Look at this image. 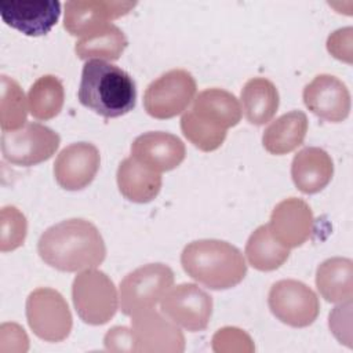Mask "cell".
I'll return each mask as SVG.
<instances>
[{
  "label": "cell",
  "mask_w": 353,
  "mask_h": 353,
  "mask_svg": "<svg viewBox=\"0 0 353 353\" xmlns=\"http://www.w3.org/2000/svg\"><path fill=\"white\" fill-rule=\"evenodd\" d=\"M37 252L57 270L79 272L99 266L106 256V247L94 223L72 218L48 228L39 239Z\"/></svg>",
  "instance_id": "cell-1"
},
{
  "label": "cell",
  "mask_w": 353,
  "mask_h": 353,
  "mask_svg": "<svg viewBox=\"0 0 353 353\" xmlns=\"http://www.w3.org/2000/svg\"><path fill=\"white\" fill-rule=\"evenodd\" d=\"M79 101L106 119L120 117L135 108V83L119 66L102 59H90L83 66Z\"/></svg>",
  "instance_id": "cell-2"
},
{
  "label": "cell",
  "mask_w": 353,
  "mask_h": 353,
  "mask_svg": "<svg viewBox=\"0 0 353 353\" xmlns=\"http://www.w3.org/2000/svg\"><path fill=\"white\" fill-rule=\"evenodd\" d=\"M183 270L197 283L211 290H228L247 274V265L239 248L214 239L189 243L181 254Z\"/></svg>",
  "instance_id": "cell-3"
},
{
  "label": "cell",
  "mask_w": 353,
  "mask_h": 353,
  "mask_svg": "<svg viewBox=\"0 0 353 353\" xmlns=\"http://www.w3.org/2000/svg\"><path fill=\"white\" fill-rule=\"evenodd\" d=\"M174 284V272L164 263H148L130 272L119 288V303L123 314L153 309Z\"/></svg>",
  "instance_id": "cell-4"
},
{
  "label": "cell",
  "mask_w": 353,
  "mask_h": 353,
  "mask_svg": "<svg viewBox=\"0 0 353 353\" xmlns=\"http://www.w3.org/2000/svg\"><path fill=\"white\" fill-rule=\"evenodd\" d=\"M72 299L79 317L91 325L106 324L116 314L119 305L113 281L95 268L85 269L74 277Z\"/></svg>",
  "instance_id": "cell-5"
},
{
  "label": "cell",
  "mask_w": 353,
  "mask_h": 353,
  "mask_svg": "<svg viewBox=\"0 0 353 353\" xmlns=\"http://www.w3.org/2000/svg\"><path fill=\"white\" fill-rule=\"evenodd\" d=\"M26 319L36 336L47 342H61L72 331V313L65 298L52 288L40 287L26 299Z\"/></svg>",
  "instance_id": "cell-6"
},
{
  "label": "cell",
  "mask_w": 353,
  "mask_h": 353,
  "mask_svg": "<svg viewBox=\"0 0 353 353\" xmlns=\"http://www.w3.org/2000/svg\"><path fill=\"white\" fill-rule=\"evenodd\" d=\"M59 143L61 138L54 130L29 121L18 130L3 131L1 153L11 164L30 167L48 160Z\"/></svg>",
  "instance_id": "cell-7"
},
{
  "label": "cell",
  "mask_w": 353,
  "mask_h": 353,
  "mask_svg": "<svg viewBox=\"0 0 353 353\" xmlns=\"http://www.w3.org/2000/svg\"><path fill=\"white\" fill-rule=\"evenodd\" d=\"M196 80L183 69H172L152 81L143 95V106L154 119H171L186 110L196 95Z\"/></svg>",
  "instance_id": "cell-8"
},
{
  "label": "cell",
  "mask_w": 353,
  "mask_h": 353,
  "mask_svg": "<svg viewBox=\"0 0 353 353\" xmlns=\"http://www.w3.org/2000/svg\"><path fill=\"white\" fill-rule=\"evenodd\" d=\"M268 305L281 323L295 328L313 324L320 312L316 292L305 283L292 279L279 280L270 287Z\"/></svg>",
  "instance_id": "cell-9"
},
{
  "label": "cell",
  "mask_w": 353,
  "mask_h": 353,
  "mask_svg": "<svg viewBox=\"0 0 353 353\" xmlns=\"http://www.w3.org/2000/svg\"><path fill=\"white\" fill-rule=\"evenodd\" d=\"M160 310L188 331H203L212 314V298L197 284L183 283L165 292L160 301Z\"/></svg>",
  "instance_id": "cell-10"
},
{
  "label": "cell",
  "mask_w": 353,
  "mask_h": 353,
  "mask_svg": "<svg viewBox=\"0 0 353 353\" xmlns=\"http://www.w3.org/2000/svg\"><path fill=\"white\" fill-rule=\"evenodd\" d=\"M131 335L134 352L143 353H181L185 350L182 331L168 317L153 309L132 316Z\"/></svg>",
  "instance_id": "cell-11"
},
{
  "label": "cell",
  "mask_w": 353,
  "mask_h": 353,
  "mask_svg": "<svg viewBox=\"0 0 353 353\" xmlns=\"http://www.w3.org/2000/svg\"><path fill=\"white\" fill-rule=\"evenodd\" d=\"M101 156L95 145L76 142L59 152L54 163L57 183L66 190H80L88 186L98 170Z\"/></svg>",
  "instance_id": "cell-12"
},
{
  "label": "cell",
  "mask_w": 353,
  "mask_h": 353,
  "mask_svg": "<svg viewBox=\"0 0 353 353\" xmlns=\"http://www.w3.org/2000/svg\"><path fill=\"white\" fill-rule=\"evenodd\" d=\"M135 6V1L72 0L65 4L63 28L72 36L84 37L108 25L109 21L128 14Z\"/></svg>",
  "instance_id": "cell-13"
},
{
  "label": "cell",
  "mask_w": 353,
  "mask_h": 353,
  "mask_svg": "<svg viewBox=\"0 0 353 353\" xmlns=\"http://www.w3.org/2000/svg\"><path fill=\"white\" fill-rule=\"evenodd\" d=\"M269 229L273 237L287 248H295L309 240L314 226L312 208L298 197H288L272 211Z\"/></svg>",
  "instance_id": "cell-14"
},
{
  "label": "cell",
  "mask_w": 353,
  "mask_h": 353,
  "mask_svg": "<svg viewBox=\"0 0 353 353\" xmlns=\"http://www.w3.org/2000/svg\"><path fill=\"white\" fill-rule=\"evenodd\" d=\"M61 3L57 0L1 1L0 17L11 28L26 36L47 34L58 22Z\"/></svg>",
  "instance_id": "cell-15"
},
{
  "label": "cell",
  "mask_w": 353,
  "mask_h": 353,
  "mask_svg": "<svg viewBox=\"0 0 353 353\" xmlns=\"http://www.w3.org/2000/svg\"><path fill=\"white\" fill-rule=\"evenodd\" d=\"M306 108L323 120L343 121L350 113V94L345 83L331 74H319L303 88Z\"/></svg>",
  "instance_id": "cell-16"
},
{
  "label": "cell",
  "mask_w": 353,
  "mask_h": 353,
  "mask_svg": "<svg viewBox=\"0 0 353 353\" xmlns=\"http://www.w3.org/2000/svg\"><path fill=\"white\" fill-rule=\"evenodd\" d=\"M131 156L149 168L164 172L176 168L186 156L185 143L174 134L150 131L137 137L131 145Z\"/></svg>",
  "instance_id": "cell-17"
},
{
  "label": "cell",
  "mask_w": 353,
  "mask_h": 353,
  "mask_svg": "<svg viewBox=\"0 0 353 353\" xmlns=\"http://www.w3.org/2000/svg\"><path fill=\"white\" fill-rule=\"evenodd\" d=\"M334 164L331 156L314 146L299 150L291 164V176L302 193L313 194L323 190L331 181Z\"/></svg>",
  "instance_id": "cell-18"
},
{
  "label": "cell",
  "mask_w": 353,
  "mask_h": 353,
  "mask_svg": "<svg viewBox=\"0 0 353 353\" xmlns=\"http://www.w3.org/2000/svg\"><path fill=\"white\" fill-rule=\"evenodd\" d=\"M190 112L201 121L226 130L241 120V106L237 98L222 88H207L193 99Z\"/></svg>",
  "instance_id": "cell-19"
},
{
  "label": "cell",
  "mask_w": 353,
  "mask_h": 353,
  "mask_svg": "<svg viewBox=\"0 0 353 353\" xmlns=\"http://www.w3.org/2000/svg\"><path fill=\"white\" fill-rule=\"evenodd\" d=\"M116 176L120 193L132 203H149L161 189V174L132 156L120 163Z\"/></svg>",
  "instance_id": "cell-20"
},
{
  "label": "cell",
  "mask_w": 353,
  "mask_h": 353,
  "mask_svg": "<svg viewBox=\"0 0 353 353\" xmlns=\"http://www.w3.org/2000/svg\"><path fill=\"white\" fill-rule=\"evenodd\" d=\"M316 287L320 295L332 303L352 301L353 262L349 258L334 256L321 262L316 270Z\"/></svg>",
  "instance_id": "cell-21"
},
{
  "label": "cell",
  "mask_w": 353,
  "mask_h": 353,
  "mask_svg": "<svg viewBox=\"0 0 353 353\" xmlns=\"http://www.w3.org/2000/svg\"><path fill=\"white\" fill-rule=\"evenodd\" d=\"M307 117L302 110L288 112L272 121L262 135L263 148L272 154H287L303 143Z\"/></svg>",
  "instance_id": "cell-22"
},
{
  "label": "cell",
  "mask_w": 353,
  "mask_h": 353,
  "mask_svg": "<svg viewBox=\"0 0 353 353\" xmlns=\"http://www.w3.org/2000/svg\"><path fill=\"white\" fill-rule=\"evenodd\" d=\"M241 103L245 119L251 124L262 125L270 121L279 109V91L270 80L254 77L241 90Z\"/></svg>",
  "instance_id": "cell-23"
},
{
  "label": "cell",
  "mask_w": 353,
  "mask_h": 353,
  "mask_svg": "<svg viewBox=\"0 0 353 353\" xmlns=\"http://www.w3.org/2000/svg\"><path fill=\"white\" fill-rule=\"evenodd\" d=\"M127 47V37L113 23H108L98 30L80 37L74 51L80 59H110L120 58Z\"/></svg>",
  "instance_id": "cell-24"
},
{
  "label": "cell",
  "mask_w": 353,
  "mask_h": 353,
  "mask_svg": "<svg viewBox=\"0 0 353 353\" xmlns=\"http://www.w3.org/2000/svg\"><path fill=\"white\" fill-rule=\"evenodd\" d=\"M245 256L254 269L272 272L288 259L290 248L273 237L268 225H262L251 233L245 244Z\"/></svg>",
  "instance_id": "cell-25"
},
{
  "label": "cell",
  "mask_w": 353,
  "mask_h": 353,
  "mask_svg": "<svg viewBox=\"0 0 353 353\" xmlns=\"http://www.w3.org/2000/svg\"><path fill=\"white\" fill-rule=\"evenodd\" d=\"M65 101V91L61 80L52 74L39 77L28 94L30 114L37 120H50L55 117Z\"/></svg>",
  "instance_id": "cell-26"
},
{
  "label": "cell",
  "mask_w": 353,
  "mask_h": 353,
  "mask_svg": "<svg viewBox=\"0 0 353 353\" xmlns=\"http://www.w3.org/2000/svg\"><path fill=\"white\" fill-rule=\"evenodd\" d=\"M0 125L3 131H14L26 124V98L19 84L3 74L0 79Z\"/></svg>",
  "instance_id": "cell-27"
},
{
  "label": "cell",
  "mask_w": 353,
  "mask_h": 353,
  "mask_svg": "<svg viewBox=\"0 0 353 353\" xmlns=\"http://www.w3.org/2000/svg\"><path fill=\"white\" fill-rule=\"evenodd\" d=\"M181 130L188 141L203 152L216 150L226 138V130H221L201 121L190 112V109L181 117Z\"/></svg>",
  "instance_id": "cell-28"
},
{
  "label": "cell",
  "mask_w": 353,
  "mask_h": 353,
  "mask_svg": "<svg viewBox=\"0 0 353 353\" xmlns=\"http://www.w3.org/2000/svg\"><path fill=\"white\" fill-rule=\"evenodd\" d=\"M0 219V250L7 252L21 247L28 232V222L25 215L17 207L7 205L1 208Z\"/></svg>",
  "instance_id": "cell-29"
},
{
  "label": "cell",
  "mask_w": 353,
  "mask_h": 353,
  "mask_svg": "<svg viewBox=\"0 0 353 353\" xmlns=\"http://www.w3.org/2000/svg\"><path fill=\"white\" fill-rule=\"evenodd\" d=\"M352 28H343L330 34L327 40V48L336 59L352 63Z\"/></svg>",
  "instance_id": "cell-30"
},
{
  "label": "cell",
  "mask_w": 353,
  "mask_h": 353,
  "mask_svg": "<svg viewBox=\"0 0 353 353\" xmlns=\"http://www.w3.org/2000/svg\"><path fill=\"white\" fill-rule=\"evenodd\" d=\"M105 347L112 352H134L131 330L127 327H113L105 335Z\"/></svg>",
  "instance_id": "cell-31"
}]
</instances>
